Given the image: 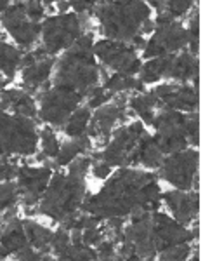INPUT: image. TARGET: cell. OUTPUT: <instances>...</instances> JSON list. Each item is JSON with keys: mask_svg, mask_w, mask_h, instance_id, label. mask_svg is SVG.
<instances>
[{"mask_svg": "<svg viewBox=\"0 0 203 261\" xmlns=\"http://www.w3.org/2000/svg\"><path fill=\"white\" fill-rule=\"evenodd\" d=\"M144 2L150 7H155V9H158V11H163V7H165V0H144Z\"/></svg>", "mask_w": 203, "mask_h": 261, "instance_id": "ab89813d", "label": "cell"}, {"mask_svg": "<svg viewBox=\"0 0 203 261\" xmlns=\"http://www.w3.org/2000/svg\"><path fill=\"white\" fill-rule=\"evenodd\" d=\"M54 65L56 60L54 56H45L42 60L35 61L33 65L24 66L23 68V84L24 89L33 92V91H47L50 87V75H52Z\"/></svg>", "mask_w": 203, "mask_h": 261, "instance_id": "44dd1931", "label": "cell"}, {"mask_svg": "<svg viewBox=\"0 0 203 261\" xmlns=\"http://www.w3.org/2000/svg\"><path fill=\"white\" fill-rule=\"evenodd\" d=\"M101 0H68L70 7L77 14H92L94 7L99 4Z\"/></svg>", "mask_w": 203, "mask_h": 261, "instance_id": "74e56055", "label": "cell"}, {"mask_svg": "<svg viewBox=\"0 0 203 261\" xmlns=\"http://www.w3.org/2000/svg\"><path fill=\"white\" fill-rule=\"evenodd\" d=\"M21 50L18 47H14L9 42L0 40V73L7 79V81H12L16 70L21 65Z\"/></svg>", "mask_w": 203, "mask_h": 261, "instance_id": "83f0119b", "label": "cell"}, {"mask_svg": "<svg viewBox=\"0 0 203 261\" xmlns=\"http://www.w3.org/2000/svg\"><path fill=\"white\" fill-rule=\"evenodd\" d=\"M162 202L158 178L150 171L120 167L82 209L97 220L127 218L135 211H158Z\"/></svg>", "mask_w": 203, "mask_h": 261, "instance_id": "6da1fadb", "label": "cell"}, {"mask_svg": "<svg viewBox=\"0 0 203 261\" xmlns=\"http://www.w3.org/2000/svg\"><path fill=\"white\" fill-rule=\"evenodd\" d=\"M200 87L189 86V84H158L153 92L156 98L162 101L163 108L179 112H198L200 105Z\"/></svg>", "mask_w": 203, "mask_h": 261, "instance_id": "e0dca14e", "label": "cell"}, {"mask_svg": "<svg viewBox=\"0 0 203 261\" xmlns=\"http://www.w3.org/2000/svg\"><path fill=\"white\" fill-rule=\"evenodd\" d=\"M94 56L99 58V61L104 66L111 68L117 73L135 75L141 70V60L137 58L135 47L127 42L117 40H99L94 44Z\"/></svg>", "mask_w": 203, "mask_h": 261, "instance_id": "4fadbf2b", "label": "cell"}, {"mask_svg": "<svg viewBox=\"0 0 203 261\" xmlns=\"http://www.w3.org/2000/svg\"><path fill=\"white\" fill-rule=\"evenodd\" d=\"M198 237V228L184 225L158 211H135L124 228L118 259H155L163 249Z\"/></svg>", "mask_w": 203, "mask_h": 261, "instance_id": "7a4b0ae2", "label": "cell"}, {"mask_svg": "<svg viewBox=\"0 0 203 261\" xmlns=\"http://www.w3.org/2000/svg\"><path fill=\"white\" fill-rule=\"evenodd\" d=\"M170 60H172V54H165V56H158V58H151V60H148L144 65H141V70H139V77L141 79H139V81H141L142 84L162 82L163 79H167Z\"/></svg>", "mask_w": 203, "mask_h": 261, "instance_id": "d4e9b609", "label": "cell"}, {"mask_svg": "<svg viewBox=\"0 0 203 261\" xmlns=\"http://www.w3.org/2000/svg\"><path fill=\"white\" fill-rule=\"evenodd\" d=\"M162 200L170 209L172 218L184 226L193 223L200 214V195L196 192L177 190L176 188L172 192H165L162 195Z\"/></svg>", "mask_w": 203, "mask_h": 261, "instance_id": "ac0fdd59", "label": "cell"}, {"mask_svg": "<svg viewBox=\"0 0 203 261\" xmlns=\"http://www.w3.org/2000/svg\"><path fill=\"white\" fill-rule=\"evenodd\" d=\"M92 172H94L96 178L108 179V176L111 174V166L108 162H104L103 159L94 157V161H92Z\"/></svg>", "mask_w": 203, "mask_h": 261, "instance_id": "f35d334b", "label": "cell"}, {"mask_svg": "<svg viewBox=\"0 0 203 261\" xmlns=\"http://www.w3.org/2000/svg\"><path fill=\"white\" fill-rule=\"evenodd\" d=\"M125 99H118L113 103H104L99 108H96L94 115H91L89 120L87 134L91 140H96L97 145H106L111 138L113 127L117 122L125 120Z\"/></svg>", "mask_w": 203, "mask_h": 261, "instance_id": "9a60e30c", "label": "cell"}, {"mask_svg": "<svg viewBox=\"0 0 203 261\" xmlns=\"http://www.w3.org/2000/svg\"><path fill=\"white\" fill-rule=\"evenodd\" d=\"M52 84L87 96L99 82L101 70L94 56V35L83 33L56 61Z\"/></svg>", "mask_w": 203, "mask_h": 261, "instance_id": "3957f363", "label": "cell"}, {"mask_svg": "<svg viewBox=\"0 0 203 261\" xmlns=\"http://www.w3.org/2000/svg\"><path fill=\"white\" fill-rule=\"evenodd\" d=\"M11 6V0H0V12H4Z\"/></svg>", "mask_w": 203, "mask_h": 261, "instance_id": "60d3db41", "label": "cell"}, {"mask_svg": "<svg viewBox=\"0 0 203 261\" xmlns=\"http://www.w3.org/2000/svg\"><path fill=\"white\" fill-rule=\"evenodd\" d=\"M198 77H200V61H198V56H193L191 53L172 54L167 79H172V81L183 84H189L193 81L194 87H200Z\"/></svg>", "mask_w": 203, "mask_h": 261, "instance_id": "ffe728a7", "label": "cell"}, {"mask_svg": "<svg viewBox=\"0 0 203 261\" xmlns=\"http://www.w3.org/2000/svg\"><path fill=\"white\" fill-rule=\"evenodd\" d=\"M189 254H191V246H189V242H181V244H176V246H170V247H167V249H163L156 258L165 259V261H183V259H188Z\"/></svg>", "mask_w": 203, "mask_h": 261, "instance_id": "d6a6232c", "label": "cell"}, {"mask_svg": "<svg viewBox=\"0 0 203 261\" xmlns=\"http://www.w3.org/2000/svg\"><path fill=\"white\" fill-rule=\"evenodd\" d=\"M50 176H52V169L49 166L19 167L18 176H16V179H18L16 185H18V193L21 195L23 204L26 207L39 205V202L44 197V192L50 181Z\"/></svg>", "mask_w": 203, "mask_h": 261, "instance_id": "2e32d148", "label": "cell"}, {"mask_svg": "<svg viewBox=\"0 0 203 261\" xmlns=\"http://www.w3.org/2000/svg\"><path fill=\"white\" fill-rule=\"evenodd\" d=\"M85 176L68 169V172H56L40 199L39 213L68 230L73 225L75 216L85 202Z\"/></svg>", "mask_w": 203, "mask_h": 261, "instance_id": "277c9868", "label": "cell"}, {"mask_svg": "<svg viewBox=\"0 0 203 261\" xmlns=\"http://www.w3.org/2000/svg\"><path fill=\"white\" fill-rule=\"evenodd\" d=\"M115 246H117V244L113 242L111 239H108V237L103 239V241L96 246L97 258H99V259H118Z\"/></svg>", "mask_w": 203, "mask_h": 261, "instance_id": "d590c367", "label": "cell"}, {"mask_svg": "<svg viewBox=\"0 0 203 261\" xmlns=\"http://www.w3.org/2000/svg\"><path fill=\"white\" fill-rule=\"evenodd\" d=\"M129 107L132 108V112H135V115L141 117L142 124H151L155 119L156 110L163 108V105H162V101L156 98V94L153 91H150V92L142 91L129 99Z\"/></svg>", "mask_w": 203, "mask_h": 261, "instance_id": "603a6c76", "label": "cell"}, {"mask_svg": "<svg viewBox=\"0 0 203 261\" xmlns=\"http://www.w3.org/2000/svg\"><path fill=\"white\" fill-rule=\"evenodd\" d=\"M71 244V239H70V230L66 226L61 225V228L56 230L52 233V241H50V252H54L57 258V254H61L63 251L66 249L68 246Z\"/></svg>", "mask_w": 203, "mask_h": 261, "instance_id": "e575fe53", "label": "cell"}, {"mask_svg": "<svg viewBox=\"0 0 203 261\" xmlns=\"http://www.w3.org/2000/svg\"><path fill=\"white\" fill-rule=\"evenodd\" d=\"M0 92H2V91H0Z\"/></svg>", "mask_w": 203, "mask_h": 261, "instance_id": "ee69618b", "label": "cell"}, {"mask_svg": "<svg viewBox=\"0 0 203 261\" xmlns=\"http://www.w3.org/2000/svg\"><path fill=\"white\" fill-rule=\"evenodd\" d=\"M89 27V14H77V12H61L56 16H49L42 23V49L49 54L66 50L75 40L80 39Z\"/></svg>", "mask_w": 203, "mask_h": 261, "instance_id": "52a82bcc", "label": "cell"}, {"mask_svg": "<svg viewBox=\"0 0 203 261\" xmlns=\"http://www.w3.org/2000/svg\"><path fill=\"white\" fill-rule=\"evenodd\" d=\"M18 199V185L12 183V181H0V209L6 211V209L14 207Z\"/></svg>", "mask_w": 203, "mask_h": 261, "instance_id": "1f68e13d", "label": "cell"}, {"mask_svg": "<svg viewBox=\"0 0 203 261\" xmlns=\"http://www.w3.org/2000/svg\"><path fill=\"white\" fill-rule=\"evenodd\" d=\"M198 166H200L198 150L184 148L176 153L165 155L158 169L160 176L177 190H191V188L198 190L200 188Z\"/></svg>", "mask_w": 203, "mask_h": 261, "instance_id": "8fae6325", "label": "cell"}, {"mask_svg": "<svg viewBox=\"0 0 203 261\" xmlns=\"http://www.w3.org/2000/svg\"><path fill=\"white\" fill-rule=\"evenodd\" d=\"M83 96L63 86H50L47 91L40 92L39 117L50 127H61L82 103Z\"/></svg>", "mask_w": 203, "mask_h": 261, "instance_id": "7c38bea8", "label": "cell"}, {"mask_svg": "<svg viewBox=\"0 0 203 261\" xmlns=\"http://www.w3.org/2000/svg\"><path fill=\"white\" fill-rule=\"evenodd\" d=\"M165 155L162 150L158 148L155 138L144 133V136L141 138L137 146V153H135V166H142L148 169H158L162 164Z\"/></svg>", "mask_w": 203, "mask_h": 261, "instance_id": "cb8c5ba5", "label": "cell"}, {"mask_svg": "<svg viewBox=\"0 0 203 261\" xmlns=\"http://www.w3.org/2000/svg\"><path fill=\"white\" fill-rule=\"evenodd\" d=\"M89 150H91V138H89L87 133L82 134V136L71 138L70 141H66L65 145L59 146V151L56 155V164L65 167L71 161H75L78 155H83Z\"/></svg>", "mask_w": 203, "mask_h": 261, "instance_id": "484cf974", "label": "cell"}, {"mask_svg": "<svg viewBox=\"0 0 203 261\" xmlns=\"http://www.w3.org/2000/svg\"><path fill=\"white\" fill-rule=\"evenodd\" d=\"M57 0H42V4H44L45 7H52V4H56Z\"/></svg>", "mask_w": 203, "mask_h": 261, "instance_id": "b9f144b4", "label": "cell"}, {"mask_svg": "<svg viewBox=\"0 0 203 261\" xmlns=\"http://www.w3.org/2000/svg\"><path fill=\"white\" fill-rule=\"evenodd\" d=\"M26 246L30 244L26 233H24L23 220L12 216L7 221H4V226L0 228V259L16 254Z\"/></svg>", "mask_w": 203, "mask_h": 261, "instance_id": "d6986e66", "label": "cell"}, {"mask_svg": "<svg viewBox=\"0 0 203 261\" xmlns=\"http://www.w3.org/2000/svg\"><path fill=\"white\" fill-rule=\"evenodd\" d=\"M91 108L89 107H78L77 110L68 117L66 124H65V133L70 138H77L87 133L89 127V120H91Z\"/></svg>", "mask_w": 203, "mask_h": 261, "instance_id": "f546056e", "label": "cell"}, {"mask_svg": "<svg viewBox=\"0 0 203 261\" xmlns=\"http://www.w3.org/2000/svg\"><path fill=\"white\" fill-rule=\"evenodd\" d=\"M24 226V233H26L28 244L33 249L40 251V252H49L50 251V241H52V230L45 228L44 225L33 221V220H23Z\"/></svg>", "mask_w": 203, "mask_h": 261, "instance_id": "4316f807", "label": "cell"}, {"mask_svg": "<svg viewBox=\"0 0 203 261\" xmlns=\"http://www.w3.org/2000/svg\"><path fill=\"white\" fill-rule=\"evenodd\" d=\"M104 89H106L109 94L115 96L120 94V92H127V91H144V84L137 79H134V75H125V73H113L106 77L104 81Z\"/></svg>", "mask_w": 203, "mask_h": 261, "instance_id": "f1b7e54d", "label": "cell"}, {"mask_svg": "<svg viewBox=\"0 0 203 261\" xmlns=\"http://www.w3.org/2000/svg\"><path fill=\"white\" fill-rule=\"evenodd\" d=\"M92 14L109 40L132 44L141 35L142 23L151 18V7L144 0H101Z\"/></svg>", "mask_w": 203, "mask_h": 261, "instance_id": "5b68a950", "label": "cell"}, {"mask_svg": "<svg viewBox=\"0 0 203 261\" xmlns=\"http://www.w3.org/2000/svg\"><path fill=\"white\" fill-rule=\"evenodd\" d=\"M39 138H40L42 155H44L45 159H56L59 146L61 145H59L57 136L52 130V127H50V125H45V127L39 133Z\"/></svg>", "mask_w": 203, "mask_h": 261, "instance_id": "4dcf8cb0", "label": "cell"}, {"mask_svg": "<svg viewBox=\"0 0 203 261\" xmlns=\"http://www.w3.org/2000/svg\"><path fill=\"white\" fill-rule=\"evenodd\" d=\"M0 21H2L6 32L14 39V42H18L21 47H32L39 40L42 23H35V21L28 18L26 11H24V4L21 0H16L14 4H11L2 12Z\"/></svg>", "mask_w": 203, "mask_h": 261, "instance_id": "5bb4252c", "label": "cell"}, {"mask_svg": "<svg viewBox=\"0 0 203 261\" xmlns=\"http://www.w3.org/2000/svg\"><path fill=\"white\" fill-rule=\"evenodd\" d=\"M186 45H188V33H186L184 24L172 18L168 12L160 11L158 18L155 21L153 37L144 45L146 60L179 53Z\"/></svg>", "mask_w": 203, "mask_h": 261, "instance_id": "9c48e42d", "label": "cell"}, {"mask_svg": "<svg viewBox=\"0 0 203 261\" xmlns=\"http://www.w3.org/2000/svg\"><path fill=\"white\" fill-rule=\"evenodd\" d=\"M0 223H2V209H0Z\"/></svg>", "mask_w": 203, "mask_h": 261, "instance_id": "7bdbcfd3", "label": "cell"}, {"mask_svg": "<svg viewBox=\"0 0 203 261\" xmlns=\"http://www.w3.org/2000/svg\"><path fill=\"white\" fill-rule=\"evenodd\" d=\"M39 145V130L33 119L0 110V157L32 155Z\"/></svg>", "mask_w": 203, "mask_h": 261, "instance_id": "8992f818", "label": "cell"}, {"mask_svg": "<svg viewBox=\"0 0 203 261\" xmlns=\"http://www.w3.org/2000/svg\"><path fill=\"white\" fill-rule=\"evenodd\" d=\"M144 133L146 129L141 120L122 125L113 133L111 141L106 143L103 153L96 157L103 159L111 167H134L139 141L144 136Z\"/></svg>", "mask_w": 203, "mask_h": 261, "instance_id": "30bf717a", "label": "cell"}, {"mask_svg": "<svg viewBox=\"0 0 203 261\" xmlns=\"http://www.w3.org/2000/svg\"><path fill=\"white\" fill-rule=\"evenodd\" d=\"M0 110H12L18 115L33 119L37 115V103L28 92L21 89H6L0 92Z\"/></svg>", "mask_w": 203, "mask_h": 261, "instance_id": "7402d4cb", "label": "cell"}, {"mask_svg": "<svg viewBox=\"0 0 203 261\" xmlns=\"http://www.w3.org/2000/svg\"><path fill=\"white\" fill-rule=\"evenodd\" d=\"M19 167L7 157H0V181H12L18 176Z\"/></svg>", "mask_w": 203, "mask_h": 261, "instance_id": "8d00e7d4", "label": "cell"}, {"mask_svg": "<svg viewBox=\"0 0 203 261\" xmlns=\"http://www.w3.org/2000/svg\"><path fill=\"white\" fill-rule=\"evenodd\" d=\"M198 112H179L170 108H162L155 113L151 125L155 127V141L163 155L188 148L189 125Z\"/></svg>", "mask_w": 203, "mask_h": 261, "instance_id": "ba28073f", "label": "cell"}, {"mask_svg": "<svg viewBox=\"0 0 203 261\" xmlns=\"http://www.w3.org/2000/svg\"><path fill=\"white\" fill-rule=\"evenodd\" d=\"M194 4H198V0H165L163 11L177 19L184 14H189Z\"/></svg>", "mask_w": 203, "mask_h": 261, "instance_id": "836d02e7", "label": "cell"}]
</instances>
